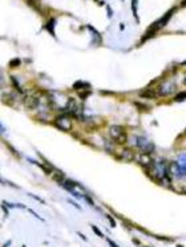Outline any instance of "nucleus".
Masks as SVG:
<instances>
[{
  "instance_id": "1",
  "label": "nucleus",
  "mask_w": 186,
  "mask_h": 247,
  "mask_svg": "<svg viewBox=\"0 0 186 247\" xmlns=\"http://www.w3.org/2000/svg\"><path fill=\"white\" fill-rule=\"evenodd\" d=\"M174 12H175V8H174V9H170V11H168V12H166L164 16H162L161 19L157 20V21H156L154 24L149 27L148 33H146V35L144 36V41H145V40H148V39H149V36H153V35H154V33L157 32V31H159V29H162V28H164V27H165L166 24H168V21H169V20H170V18L173 16V13H174Z\"/></svg>"
},
{
  "instance_id": "2",
  "label": "nucleus",
  "mask_w": 186,
  "mask_h": 247,
  "mask_svg": "<svg viewBox=\"0 0 186 247\" xmlns=\"http://www.w3.org/2000/svg\"><path fill=\"white\" fill-rule=\"evenodd\" d=\"M173 170H174V174L182 178L186 177V154H179L178 158L173 163Z\"/></svg>"
},
{
  "instance_id": "3",
  "label": "nucleus",
  "mask_w": 186,
  "mask_h": 247,
  "mask_svg": "<svg viewBox=\"0 0 186 247\" xmlns=\"http://www.w3.org/2000/svg\"><path fill=\"white\" fill-rule=\"evenodd\" d=\"M109 134L118 143H124L126 141V133H125L124 128L120 125H112L111 129H109Z\"/></svg>"
},
{
  "instance_id": "4",
  "label": "nucleus",
  "mask_w": 186,
  "mask_h": 247,
  "mask_svg": "<svg viewBox=\"0 0 186 247\" xmlns=\"http://www.w3.org/2000/svg\"><path fill=\"white\" fill-rule=\"evenodd\" d=\"M153 169H154L156 177H158L161 181L162 179H168V181H170V177H169V166L166 165L164 161H161L159 163H154Z\"/></svg>"
},
{
  "instance_id": "5",
  "label": "nucleus",
  "mask_w": 186,
  "mask_h": 247,
  "mask_svg": "<svg viewBox=\"0 0 186 247\" xmlns=\"http://www.w3.org/2000/svg\"><path fill=\"white\" fill-rule=\"evenodd\" d=\"M136 145H137V148L141 150L142 153H145V154H150L153 150H154L153 143L149 142L148 140H146L145 137H142V136L136 137Z\"/></svg>"
},
{
  "instance_id": "6",
  "label": "nucleus",
  "mask_w": 186,
  "mask_h": 247,
  "mask_svg": "<svg viewBox=\"0 0 186 247\" xmlns=\"http://www.w3.org/2000/svg\"><path fill=\"white\" fill-rule=\"evenodd\" d=\"M65 112L71 113L73 117H80V116H81V112H82V105H79L76 100L69 98L68 102H66V106H65Z\"/></svg>"
},
{
  "instance_id": "7",
  "label": "nucleus",
  "mask_w": 186,
  "mask_h": 247,
  "mask_svg": "<svg viewBox=\"0 0 186 247\" xmlns=\"http://www.w3.org/2000/svg\"><path fill=\"white\" fill-rule=\"evenodd\" d=\"M55 125L57 126L59 129L64 130V132H69V130L72 129V121H71V118H69L68 116H65V114L59 116V117L55 120Z\"/></svg>"
},
{
  "instance_id": "8",
  "label": "nucleus",
  "mask_w": 186,
  "mask_h": 247,
  "mask_svg": "<svg viewBox=\"0 0 186 247\" xmlns=\"http://www.w3.org/2000/svg\"><path fill=\"white\" fill-rule=\"evenodd\" d=\"M24 105L28 109H36L39 106V98L33 97V96H27L24 98Z\"/></svg>"
},
{
  "instance_id": "9",
  "label": "nucleus",
  "mask_w": 186,
  "mask_h": 247,
  "mask_svg": "<svg viewBox=\"0 0 186 247\" xmlns=\"http://www.w3.org/2000/svg\"><path fill=\"white\" fill-rule=\"evenodd\" d=\"M55 23H56V20H55V19H51V20H49V21H48V24L45 25V28H46V31H48L49 33H51L52 36H55V37H56L55 31H53V25H55Z\"/></svg>"
},
{
  "instance_id": "10",
  "label": "nucleus",
  "mask_w": 186,
  "mask_h": 247,
  "mask_svg": "<svg viewBox=\"0 0 186 247\" xmlns=\"http://www.w3.org/2000/svg\"><path fill=\"white\" fill-rule=\"evenodd\" d=\"M86 86H89V84H86V82H84V81H76L75 84H73V89L80 91L81 88H86Z\"/></svg>"
},
{
  "instance_id": "11",
  "label": "nucleus",
  "mask_w": 186,
  "mask_h": 247,
  "mask_svg": "<svg viewBox=\"0 0 186 247\" xmlns=\"http://www.w3.org/2000/svg\"><path fill=\"white\" fill-rule=\"evenodd\" d=\"M184 100H186V91L185 92H179L178 95L174 97V101H177V102H181V101H184Z\"/></svg>"
},
{
  "instance_id": "12",
  "label": "nucleus",
  "mask_w": 186,
  "mask_h": 247,
  "mask_svg": "<svg viewBox=\"0 0 186 247\" xmlns=\"http://www.w3.org/2000/svg\"><path fill=\"white\" fill-rule=\"evenodd\" d=\"M137 2H138V0H132V9H133V15H134L136 20L138 21V15H137Z\"/></svg>"
},
{
  "instance_id": "13",
  "label": "nucleus",
  "mask_w": 186,
  "mask_h": 247,
  "mask_svg": "<svg viewBox=\"0 0 186 247\" xmlns=\"http://www.w3.org/2000/svg\"><path fill=\"white\" fill-rule=\"evenodd\" d=\"M11 81H12V84H13V86H15V88H16V89H18V91H19V93H24V92H23V89H21V88H20V85H19L18 80H16L15 77H11Z\"/></svg>"
},
{
  "instance_id": "14",
  "label": "nucleus",
  "mask_w": 186,
  "mask_h": 247,
  "mask_svg": "<svg viewBox=\"0 0 186 247\" xmlns=\"http://www.w3.org/2000/svg\"><path fill=\"white\" fill-rule=\"evenodd\" d=\"M141 97H146V98H154L156 97V93H153V91H150V93H141Z\"/></svg>"
},
{
  "instance_id": "15",
  "label": "nucleus",
  "mask_w": 186,
  "mask_h": 247,
  "mask_svg": "<svg viewBox=\"0 0 186 247\" xmlns=\"http://www.w3.org/2000/svg\"><path fill=\"white\" fill-rule=\"evenodd\" d=\"M92 230L95 231V234H96V235H98V236H100V238H102V236H104V234H102V233L100 231V230H98L97 227H96V226H92Z\"/></svg>"
},
{
  "instance_id": "16",
  "label": "nucleus",
  "mask_w": 186,
  "mask_h": 247,
  "mask_svg": "<svg viewBox=\"0 0 186 247\" xmlns=\"http://www.w3.org/2000/svg\"><path fill=\"white\" fill-rule=\"evenodd\" d=\"M84 199H85V201L89 203V205H93V201L91 199V197H89V195H86V194H85V195H84Z\"/></svg>"
},
{
  "instance_id": "17",
  "label": "nucleus",
  "mask_w": 186,
  "mask_h": 247,
  "mask_svg": "<svg viewBox=\"0 0 186 247\" xmlns=\"http://www.w3.org/2000/svg\"><path fill=\"white\" fill-rule=\"evenodd\" d=\"M69 203H71V205H73V206H75V207L76 209H77V210H81V206H80V205H77V203H76V202H73V201H71V199H69V201H68Z\"/></svg>"
},
{
  "instance_id": "18",
  "label": "nucleus",
  "mask_w": 186,
  "mask_h": 247,
  "mask_svg": "<svg viewBox=\"0 0 186 247\" xmlns=\"http://www.w3.org/2000/svg\"><path fill=\"white\" fill-rule=\"evenodd\" d=\"M20 64V60L19 59H15V61H11V64H9V65H11V66H16V65H19Z\"/></svg>"
},
{
  "instance_id": "19",
  "label": "nucleus",
  "mask_w": 186,
  "mask_h": 247,
  "mask_svg": "<svg viewBox=\"0 0 186 247\" xmlns=\"http://www.w3.org/2000/svg\"><path fill=\"white\" fill-rule=\"evenodd\" d=\"M108 219H109V222H111V226H112V227H114V226H116V222L113 221L112 217H109V215H108Z\"/></svg>"
},
{
  "instance_id": "20",
  "label": "nucleus",
  "mask_w": 186,
  "mask_h": 247,
  "mask_svg": "<svg viewBox=\"0 0 186 247\" xmlns=\"http://www.w3.org/2000/svg\"><path fill=\"white\" fill-rule=\"evenodd\" d=\"M108 243H109V245H111V247H120V246L116 245V243L113 242V241H111V239H108Z\"/></svg>"
},
{
  "instance_id": "21",
  "label": "nucleus",
  "mask_w": 186,
  "mask_h": 247,
  "mask_svg": "<svg viewBox=\"0 0 186 247\" xmlns=\"http://www.w3.org/2000/svg\"><path fill=\"white\" fill-rule=\"evenodd\" d=\"M184 5H186V0H185V2H184Z\"/></svg>"
},
{
  "instance_id": "22",
  "label": "nucleus",
  "mask_w": 186,
  "mask_h": 247,
  "mask_svg": "<svg viewBox=\"0 0 186 247\" xmlns=\"http://www.w3.org/2000/svg\"><path fill=\"white\" fill-rule=\"evenodd\" d=\"M184 65H186V61H185V63H184Z\"/></svg>"
},
{
  "instance_id": "23",
  "label": "nucleus",
  "mask_w": 186,
  "mask_h": 247,
  "mask_svg": "<svg viewBox=\"0 0 186 247\" xmlns=\"http://www.w3.org/2000/svg\"><path fill=\"white\" fill-rule=\"evenodd\" d=\"M177 247H182V246H179V245H178V246H177Z\"/></svg>"
},
{
  "instance_id": "24",
  "label": "nucleus",
  "mask_w": 186,
  "mask_h": 247,
  "mask_svg": "<svg viewBox=\"0 0 186 247\" xmlns=\"http://www.w3.org/2000/svg\"><path fill=\"white\" fill-rule=\"evenodd\" d=\"M185 84H186V79H185Z\"/></svg>"
}]
</instances>
